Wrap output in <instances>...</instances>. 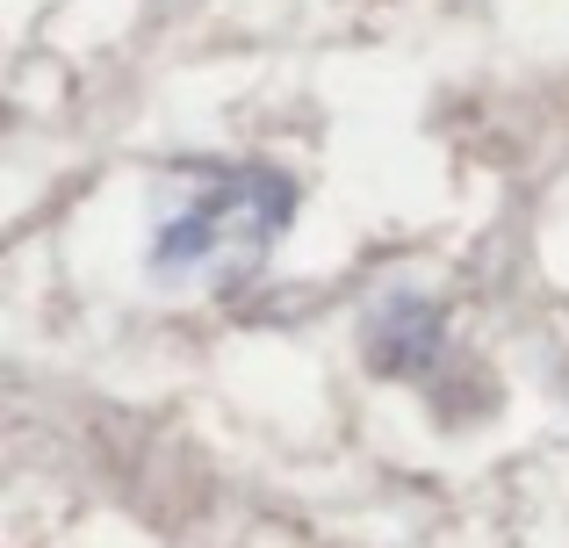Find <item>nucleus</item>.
Masks as SVG:
<instances>
[{
	"label": "nucleus",
	"instance_id": "f03ea898",
	"mask_svg": "<svg viewBox=\"0 0 569 548\" xmlns=\"http://www.w3.org/2000/svg\"><path fill=\"white\" fill-rule=\"evenodd\" d=\"M376 376H426L432 353H440V310L418 303V296H382L368 310V332H361Z\"/></svg>",
	"mask_w": 569,
	"mask_h": 548
},
{
	"label": "nucleus",
	"instance_id": "f257e3e1",
	"mask_svg": "<svg viewBox=\"0 0 569 548\" xmlns=\"http://www.w3.org/2000/svg\"><path fill=\"white\" fill-rule=\"evenodd\" d=\"M296 188L267 167L209 173L202 188H188L173 202V217L152 231V275L188 289V281H223L267 260V246L289 231Z\"/></svg>",
	"mask_w": 569,
	"mask_h": 548
}]
</instances>
